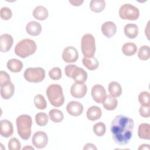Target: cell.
Instances as JSON below:
<instances>
[{
    "mask_svg": "<svg viewBox=\"0 0 150 150\" xmlns=\"http://www.w3.org/2000/svg\"><path fill=\"white\" fill-rule=\"evenodd\" d=\"M17 131L20 137L28 140L31 135V128L32 125V120L30 115L22 114L18 116L16 120Z\"/></svg>",
    "mask_w": 150,
    "mask_h": 150,
    "instance_id": "2",
    "label": "cell"
},
{
    "mask_svg": "<svg viewBox=\"0 0 150 150\" xmlns=\"http://www.w3.org/2000/svg\"><path fill=\"white\" fill-rule=\"evenodd\" d=\"M49 118L53 122L55 123H59L62 121L64 118L63 112L57 109H52L49 112Z\"/></svg>",
    "mask_w": 150,
    "mask_h": 150,
    "instance_id": "29",
    "label": "cell"
},
{
    "mask_svg": "<svg viewBox=\"0 0 150 150\" xmlns=\"http://www.w3.org/2000/svg\"><path fill=\"white\" fill-rule=\"evenodd\" d=\"M11 81V77L9 75L4 71H1L0 72V84Z\"/></svg>",
    "mask_w": 150,
    "mask_h": 150,
    "instance_id": "39",
    "label": "cell"
},
{
    "mask_svg": "<svg viewBox=\"0 0 150 150\" xmlns=\"http://www.w3.org/2000/svg\"><path fill=\"white\" fill-rule=\"evenodd\" d=\"M49 12L47 9L43 6H37L33 11V17L39 21H44L48 17Z\"/></svg>",
    "mask_w": 150,
    "mask_h": 150,
    "instance_id": "20",
    "label": "cell"
},
{
    "mask_svg": "<svg viewBox=\"0 0 150 150\" xmlns=\"http://www.w3.org/2000/svg\"><path fill=\"white\" fill-rule=\"evenodd\" d=\"M81 49L85 57H94L96 52V42L94 37L90 33L85 34L81 40Z\"/></svg>",
    "mask_w": 150,
    "mask_h": 150,
    "instance_id": "5",
    "label": "cell"
},
{
    "mask_svg": "<svg viewBox=\"0 0 150 150\" xmlns=\"http://www.w3.org/2000/svg\"><path fill=\"white\" fill-rule=\"evenodd\" d=\"M66 75L73 79L75 82L85 83L87 79V73L82 68L74 64H68L64 68Z\"/></svg>",
    "mask_w": 150,
    "mask_h": 150,
    "instance_id": "6",
    "label": "cell"
},
{
    "mask_svg": "<svg viewBox=\"0 0 150 150\" xmlns=\"http://www.w3.org/2000/svg\"><path fill=\"white\" fill-rule=\"evenodd\" d=\"M12 16V12L11 9L8 7H3L0 11V16L3 20L7 21L11 18Z\"/></svg>",
    "mask_w": 150,
    "mask_h": 150,
    "instance_id": "37",
    "label": "cell"
},
{
    "mask_svg": "<svg viewBox=\"0 0 150 150\" xmlns=\"http://www.w3.org/2000/svg\"><path fill=\"white\" fill-rule=\"evenodd\" d=\"M23 76L29 82L39 83L45 78V70L42 67H29L25 70Z\"/></svg>",
    "mask_w": 150,
    "mask_h": 150,
    "instance_id": "8",
    "label": "cell"
},
{
    "mask_svg": "<svg viewBox=\"0 0 150 150\" xmlns=\"http://www.w3.org/2000/svg\"><path fill=\"white\" fill-rule=\"evenodd\" d=\"M62 57L66 63H74L78 59L79 53L74 47L67 46L64 49Z\"/></svg>",
    "mask_w": 150,
    "mask_h": 150,
    "instance_id": "10",
    "label": "cell"
},
{
    "mask_svg": "<svg viewBox=\"0 0 150 150\" xmlns=\"http://www.w3.org/2000/svg\"><path fill=\"white\" fill-rule=\"evenodd\" d=\"M33 102L35 107L39 110H45L47 107L46 101L43 97V96L41 94H37L35 96L33 99Z\"/></svg>",
    "mask_w": 150,
    "mask_h": 150,
    "instance_id": "30",
    "label": "cell"
},
{
    "mask_svg": "<svg viewBox=\"0 0 150 150\" xmlns=\"http://www.w3.org/2000/svg\"><path fill=\"white\" fill-rule=\"evenodd\" d=\"M104 108L108 111L114 110L118 105V101L115 97L108 95L102 103Z\"/></svg>",
    "mask_w": 150,
    "mask_h": 150,
    "instance_id": "22",
    "label": "cell"
},
{
    "mask_svg": "<svg viewBox=\"0 0 150 150\" xmlns=\"http://www.w3.org/2000/svg\"><path fill=\"white\" fill-rule=\"evenodd\" d=\"M83 105L78 101H71L66 106V110L68 114L73 117L80 115L83 111Z\"/></svg>",
    "mask_w": 150,
    "mask_h": 150,
    "instance_id": "14",
    "label": "cell"
},
{
    "mask_svg": "<svg viewBox=\"0 0 150 150\" xmlns=\"http://www.w3.org/2000/svg\"><path fill=\"white\" fill-rule=\"evenodd\" d=\"M102 115V111L100 107L93 105L89 107L86 112V116L88 120L90 121H96L100 119Z\"/></svg>",
    "mask_w": 150,
    "mask_h": 150,
    "instance_id": "19",
    "label": "cell"
},
{
    "mask_svg": "<svg viewBox=\"0 0 150 150\" xmlns=\"http://www.w3.org/2000/svg\"><path fill=\"white\" fill-rule=\"evenodd\" d=\"M139 112L141 117L144 118H148L150 116V108L149 107L141 106L139 109Z\"/></svg>",
    "mask_w": 150,
    "mask_h": 150,
    "instance_id": "38",
    "label": "cell"
},
{
    "mask_svg": "<svg viewBox=\"0 0 150 150\" xmlns=\"http://www.w3.org/2000/svg\"><path fill=\"white\" fill-rule=\"evenodd\" d=\"M105 7V2L104 0H91L90 2V8L94 12H101Z\"/></svg>",
    "mask_w": 150,
    "mask_h": 150,
    "instance_id": "27",
    "label": "cell"
},
{
    "mask_svg": "<svg viewBox=\"0 0 150 150\" xmlns=\"http://www.w3.org/2000/svg\"><path fill=\"white\" fill-rule=\"evenodd\" d=\"M21 148V142L16 137H13L9 139L8 142L9 150H20Z\"/></svg>",
    "mask_w": 150,
    "mask_h": 150,
    "instance_id": "36",
    "label": "cell"
},
{
    "mask_svg": "<svg viewBox=\"0 0 150 150\" xmlns=\"http://www.w3.org/2000/svg\"><path fill=\"white\" fill-rule=\"evenodd\" d=\"M138 135L141 139L149 140L150 139V125L148 123H142L138 126Z\"/></svg>",
    "mask_w": 150,
    "mask_h": 150,
    "instance_id": "24",
    "label": "cell"
},
{
    "mask_svg": "<svg viewBox=\"0 0 150 150\" xmlns=\"http://www.w3.org/2000/svg\"><path fill=\"white\" fill-rule=\"evenodd\" d=\"M108 88L110 94L114 97H118L122 94V87L120 84L117 81L110 82Z\"/></svg>",
    "mask_w": 150,
    "mask_h": 150,
    "instance_id": "25",
    "label": "cell"
},
{
    "mask_svg": "<svg viewBox=\"0 0 150 150\" xmlns=\"http://www.w3.org/2000/svg\"><path fill=\"white\" fill-rule=\"evenodd\" d=\"M46 93L49 102L53 106L59 107L63 104L64 96L62 87L59 84H50L47 88Z\"/></svg>",
    "mask_w": 150,
    "mask_h": 150,
    "instance_id": "3",
    "label": "cell"
},
{
    "mask_svg": "<svg viewBox=\"0 0 150 150\" xmlns=\"http://www.w3.org/2000/svg\"><path fill=\"white\" fill-rule=\"evenodd\" d=\"M13 43V39L9 34H2L0 36V50L1 52H8Z\"/></svg>",
    "mask_w": 150,
    "mask_h": 150,
    "instance_id": "15",
    "label": "cell"
},
{
    "mask_svg": "<svg viewBox=\"0 0 150 150\" xmlns=\"http://www.w3.org/2000/svg\"><path fill=\"white\" fill-rule=\"evenodd\" d=\"M97 148L95 146L94 144L92 143H87L84 145L83 149L84 150H88V149H93V150H96Z\"/></svg>",
    "mask_w": 150,
    "mask_h": 150,
    "instance_id": "40",
    "label": "cell"
},
{
    "mask_svg": "<svg viewBox=\"0 0 150 150\" xmlns=\"http://www.w3.org/2000/svg\"><path fill=\"white\" fill-rule=\"evenodd\" d=\"M138 101L142 106L150 107L149 93L146 91L140 93L138 96Z\"/></svg>",
    "mask_w": 150,
    "mask_h": 150,
    "instance_id": "32",
    "label": "cell"
},
{
    "mask_svg": "<svg viewBox=\"0 0 150 150\" xmlns=\"http://www.w3.org/2000/svg\"><path fill=\"white\" fill-rule=\"evenodd\" d=\"M134 127V122L132 118L123 115L115 116L110 128L114 142L121 145L128 144L132 137Z\"/></svg>",
    "mask_w": 150,
    "mask_h": 150,
    "instance_id": "1",
    "label": "cell"
},
{
    "mask_svg": "<svg viewBox=\"0 0 150 150\" xmlns=\"http://www.w3.org/2000/svg\"><path fill=\"white\" fill-rule=\"evenodd\" d=\"M13 132V127L12 122L8 120H2L0 122V134L5 138L11 137Z\"/></svg>",
    "mask_w": 150,
    "mask_h": 150,
    "instance_id": "16",
    "label": "cell"
},
{
    "mask_svg": "<svg viewBox=\"0 0 150 150\" xmlns=\"http://www.w3.org/2000/svg\"><path fill=\"white\" fill-rule=\"evenodd\" d=\"M93 130L94 133L98 137H102L106 131V126L104 123L99 122L93 125Z\"/></svg>",
    "mask_w": 150,
    "mask_h": 150,
    "instance_id": "34",
    "label": "cell"
},
{
    "mask_svg": "<svg viewBox=\"0 0 150 150\" xmlns=\"http://www.w3.org/2000/svg\"><path fill=\"white\" fill-rule=\"evenodd\" d=\"M93 99L97 103H101L105 98L107 94L104 87L101 84H96L91 88Z\"/></svg>",
    "mask_w": 150,
    "mask_h": 150,
    "instance_id": "12",
    "label": "cell"
},
{
    "mask_svg": "<svg viewBox=\"0 0 150 150\" xmlns=\"http://www.w3.org/2000/svg\"><path fill=\"white\" fill-rule=\"evenodd\" d=\"M50 78L53 80H58L62 77V70L59 67H53L49 72Z\"/></svg>",
    "mask_w": 150,
    "mask_h": 150,
    "instance_id": "35",
    "label": "cell"
},
{
    "mask_svg": "<svg viewBox=\"0 0 150 150\" xmlns=\"http://www.w3.org/2000/svg\"><path fill=\"white\" fill-rule=\"evenodd\" d=\"M69 2L74 6H79L82 5V4L84 2V1H80V0H70L69 1Z\"/></svg>",
    "mask_w": 150,
    "mask_h": 150,
    "instance_id": "41",
    "label": "cell"
},
{
    "mask_svg": "<svg viewBox=\"0 0 150 150\" xmlns=\"http://www.w3.org/2000/svg\"><path fill=\"white\" fill-rule=\"evenodd\" d=\"M32 142L36 148L42 149L45 148L48 143V137L46 132L38 131L34 133L32 138Z\"/></svg>",
    "mask_w": 150,
    "mask_h": 150,
    "instance_id": "9",
    "label": "cell"
},
{
    "mask_svg": "<svg viewBox=\"0 0 150 150\" xmlns=\"http://www.w3.org/2000/svg\"><path fill=\"white\" fill-rule=\"evenodd\" d=\"M35 121L36 123L39 126L43 127L47 124L49 121V117L46 113L40 112L36 114L35 116Z\"/></svg>",
    "mask_w": 150,
    "mask_h": 150,
    "instance_id": "33",
    "label": "cell"
},
{
    "mask_svg": "<svg viewBox=\"0 0 150 150\" xmlns=\"http://www.w3.org/2000/svg\"><path fill=\"white\" fill-rule=\"evenodd\" d=\"M82 63L83 65L89 70H94L98 67L99 63L98 60L94 57H85L82 59Z\"/></svg>",
    "mask_w": 150,
    "mask_h": 150,
    "instance_id": "26",
    "label": "cell"
},
{
    "mask_svg": "<svg viewBox=\"0 0 150 150\" xmlns=\"http://www.w3.org/2000/svg\"><path fill=\"white\" fill-rule=\"evenodd\" d=\"M8 70L13 73L20 72L23 68L22 62L16 59H11L9 60L6 63Z\"/></svg>",
    "mask_w": 150,
    "mask_h": 150,
    "instance_id": "23",
    "label": "cell"
},
{
    "mask_svg": "<svg viewBox=\"0 0 150 150\" xmlns=\"http://www.w3.org/2000/svg\"><path fill=\"white\" fill-rule=\"evenodd\" d=\"M22 149H32V150H34V148L30 146H26L24 148H22Z\"/></svg>",
    "mask_w": 150,
    "mask_h": 150,
    "instance_id": "43",
    "label": "cell"
},
{
    "mask_svg": "<svg viewBox=\"0 0 150 150\" xmlns=\"http://www.w3.org/2000/svg\"><path fill=\"white\" fill-rule=\"evenodd\" d=\"M27 33L31 36H38L42 32L41 25L36 21H30L27 23L26 26Z\"/></svg>",
    "mask_w": 150,
    "mask_h": 150,
    "instance_id": "18",
    "label": "cell"
},
{
    "mask_svg": "<svg viewBox=\"0 0 150 150\" xmlns=\"http://www.w3.org/2000/svg\"><path fill=\"white\" fill-rule=\"evenodd\" d=\"M101 32L107 38H110L113 36L117 32L116 25L111 21H107L101 25Z\"/></svg>",
    "mask_w": 150,
    "mask_h": 150,
    "instance_id": "17",
    "label": "cell"
},
{
    "mask_svg": "<svg viewBox=\"0 0 150 150\" xmlns=\"http://www.w3.org/2000/svg\"><path fill=\"white\" fill-rule=\"evenodd\" d=\"M119 16L124 20L135 21L139 16V11L138 8L130 4L122 5L119 9Z\"/></svg>",
    "mask_w": 150,
    "mask_h": 150,
    "instance_id": "7",
    "label": "cell"
},
{
    "mask_svg": "<svg viewBox=\"0 0 150 150\" xmlns=\"http://www.w3.org/2000/svg\"><path fill=\"white\" fill-rule=\"evenodd\" d=\"M139 150L140 149H150V146H149V144H143L142 145H141L138 148Z\"/></svg>",
    "mask_w": 150,
    "mask_h": 150,
    "instance_id": "42",
    "label": "cell"
},
{
    "mask_svg": "<svg viewBox=\"0 0 150 150\" xmlns=\"http://www.w3.org/2000/svg\"><path fill=\"white\" fill-rule=\"evenodd\" d=\"M37 46L35 42L30 39H23L15 46V53L21 58H26L34 54Z\"/></svg>",
    "mask_w": 150,
    "mask_h": 150,
    "instance_id": "4",
    "label": "cell"
},
{
    "mask_svg": "<svg viewBox=\"0 0 150 150\" xmlns=\"http://www.w3.org/2000/svg\"><path fill=\"white\" fill-rule=\"evenodd\" d=\"M0 86V94L3 99L8 100L13 96L15 91V87L11 81L1 84Z\"/></svg>",
    "mask_w": 150,
    "mask_h": 150,
    "instance_id": "13",
    "label": "cell"
},
{
    "mask_svg": "<svg viewBox=\"0 0 150 150\" xmlns=\"http://www.w3.org/2000/svg\"><path fill=\"white\" fill-rule=\"evenodd\" d=\"M122 52L123 54L127 56H132L137 52V46L134 43H125L122 47Z\"/></svg>",
    "mask_w": 150,
    "mask_h": 150,
    "instance_id": "28",
    "label": "cell"
},
{
    "mask_svg": "<svg viewBox=\"0 0 150 150\" xmlns=\"http://www.w3.org/2000/svg\"><path fill=\"white\" fill-rule=\"evenodd\" d=\"M138 57L141 60H147L150 57V49L147 45H143L138 51Z\"/></svg>",
    "mask_w": 150,
    "mask_h": 150,
    "instance_id": "31",
    "label": "cell"
},
{
    "mask_svg": "<svg viewBox=\"0 0 150 150\" xmlns=\"http://www.w3.org/2000/svg\"><path fill=\"white\" fill-rule=\"evenodd\" d=\"M87 87L84 83H74L70 88V94L74 97L81 98L84 97L87 93Z\"/></svg>",
    "mask_w": 150,
    "mask_h": 150,
    "instance_id": "11",
    "label": "cell"
},
{
    "mask_svg": "<svg viewBox=\"0 0 150 150\" xmlns=\"http://www.w3.org/2000/svg\"><path fill=\"white\" fill-rule=\"evenodd\" d=\"M125 36L129 39L135 38L138 34V27L134 23H128L124 28Z\"/></svg>",
    "mask_w": 150,
    "mask_h": 150,
    "instance_id": "21",
    "label": "cell"
}]
</instances>
